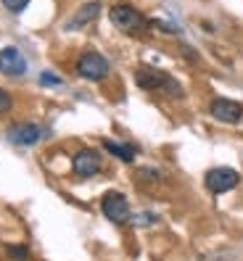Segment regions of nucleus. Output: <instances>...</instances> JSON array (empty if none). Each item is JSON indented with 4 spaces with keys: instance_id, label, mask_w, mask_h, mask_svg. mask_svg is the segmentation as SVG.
Returning <instances> with one entry per match:
<instances>
[{
    "instance_id": "f257e3e1",
    "label": "nucleus",
    "mask_w": 243,
    "mask_h": 261,
    "mask_svg": "<svg viewBox=\"0 0 243 261\" xmlns=\"http://www.w3.org/2000/svg\"><path fill=\"white\" fill-rule=\"evenodd\" d=\"M109 19H111V24L119 29V32H125V35H140L143 29L148 27V19L143 16L138 8H132L127 3L114 6L109 11Z\"/></svg>"
},
{
    "instance_id": "f03ea898",
    "label": "nucleus",
    "mask_w": 243,
    "mask_h": 261,
    "mask_svg": "<svg viewBox=\"0 0 243 261\" xmlns=\"http://www.w3.org/2000/svg\"><path fill=\"white\" fill-rule=\"evenodd\" d=\"M135 82L143 90H164V93H169L175 98L182 95V87L172 80V76L164 74V71H156V69H138L135 71Z\"/></svg>"
},
{
    "instance_id": "7ed1b4c3",
    "label": "nucleus",
    "mask_w": 243,
    "mask_h": 261,
    "mask_svg": "<svg viewBox=\"0 0 243 261\" xmlns=\"http://www.w3.org/2000/svg\"><path fill=\"white\" fill-rule=\"evenodd\" d=\"M77 74L85 76V80H90V82H101V80L109 76V61L95 50H87L77 61Z\"/></svg>"
},
{
    "instance_id": "20e7f679",
    "label": "nucleus",
    "mask_w": 243,
    "mask_h": 261,
    "mask_svg": "<svg viewBox=\"0 0 243 261\" xmlns=\"http://www.w3.org/2000/svg\"><path fill=\"white\" fill-rule=\"evenodd\" d=\"M101 208H103V217L114 222V224H125L130 219V203L127 198L116 193V190H109L103 198H101Z\"/></svg>"
},
{
    "instance_id": "39448f33",
    "label": "nucleus",
    "mask_w": 243,
    "mask_h": 261,
    "mask_svg": "<svg viewBox=\"0 0 243 261\" xmlns=\"http://www.w3.org/2000/svg\"><path fill=\"white\" fill-rule=\"evenodd\" d=\"M204 182H206V188L214 193V195H222V193H230L233 188H238L240 174L235 172V169L217 166V169H211V172H206Z\"/></svg>"
},
{
    "instance_id": "423d86ee",
    "label": "nucleus",
    "mask_w": 243,
    "mask_h": 261,
    "mask_svg": "<svg viewBox=\"0 0 243 261\" xmlns=\"http://www.w3.org/2000/svg\"><path fill=\"white\" fill-rule=\"evenodd\" d=\"M209 114L217 121H222V124H238L243 119V106L230 98H214L209 103Z\"/></svg>"
},
{
    "instance_id": "0eeeda50",
    "label": "nucleus",
    "mask_w": 243,
    "mask_h": 261,
    "mask_svg": "<svg viewBox=\"0 0 243 261\" xmlns=\"http://www.w3.org/2000/svg\"><path fill=\"white\" fill-rule=\"evenodd\" d=\"M101 156L93 150V148H82L74 153V159H71V172L77 174V177H95L101 172Z\"/></svg>"
},
{
    "instance_id": "6e6552de",
    "label": "nucleus",
    "mask_w": 243,
    "mask_h": 261,
    "mask_svg": "<svg viewBox=\"0 0 243 261\" xmlns=\"http://www.w3.org/2000/svg\"><path fill=\"white\" fill-rule=\"evenodd\" d=\"M40 137H42V129L37 124H32V121H21V124H13L8 129V143L11 145H19V148L35 145Z\"/></svg>"
},
{
    "instance_id": "1a4fd4ad",
    "label": "nucleus",
    "mask_w": 243,
    "mask_h": 261,
    "mask_svg": "<svg viewBox=\"0 0 243 261\" xmlns=\"http://www.w3.org/2000/svg\"><path fill=\"white\" fill-rule=\"evenodd\" d=\"M27 71V58L16 48H3L0 50V74L6 76H21Z\"/></svg>"
},
{
    "instance_id": "9d476101",
    "label": "nucleus",
    "mask_w": 243,
    "mask_h": 261,
    "mask_svg": "<svg viewBox=\"0 0 243 261\" xmlns=\"http://www.w3.org/2000/svg\"><path fill=\"white\" fill-rule=\"evenodd\" d=\"M101 13V3L98 0H93V3H85V6H80L77 8V13L71 16V21H66V32H77V29H82V27H87L90 21H95V16Z\"/></svg>"
},
{
    "instance_id": "9b49d317",
    "label": "nucleus",
    "mask_w": 243,
    "mask_h": 261,
    "mask_svg": "<svg viewBox=\"0 0 243 261\" xmlns=\"http://www.w3.org/2000/svg\"><path fill=\"white\" fill-rule=\"evenodd\" d=\"M103 145H106V150H109L111 156H116L119 161H125V164L135 161V148H132V145H127V143H116V140H103Z\"/></svg>"
},
{
    "instance_id": "f8f14e48",
    "label": "nucleus",
    "mask_w": 243,
    "mask_h": 261,
    "mask_svg": "<svg viewBox=\"0 0 243 261\" xmlns=\"http://www.w3.org/2000/svg\"><path fill=\"white\" fill-rule=\"evenodd\" d=\"M6 253H8L11 258H16V261H27V258H29L27 245H8V248H6Z\"/></svg>"
},
{
    "instance_id": "ddd939ff",
    "label": "nucleus",
    "mask_w": 243,
    "mask_h": 261,
    "mask_svg": "<svg viewBox=\"0 0 243 261\" xmlns=\"http://www.w3.org/2000/svg\"><path fill=\"white\" fill-rule=\"evenodd\" d=\"M3 6H6L11 13H21V11L29 6V0H3Z\"/></svg>"
},
{
    "instance_id": "4468645a",
    "label": "nucleus",
    "mask_w": 243,
    "mask_h": 261,
    "mask_svg": "<svg viewBox=\"0 0 243 261\" xmlns=\"http://www.w3.org/2000/svg\"><path fill=\"white\" fill-rule=\"evenodd\" d=\"M40 85H45V87H58L61 80H58L56 74H51V71H42V74H40Z\"/></svg>"
},
{
    "instance_id": "2eb2a0df",
    "label": "nucleus",
    "mask_w": 243,
    "mask_h": 261,
    "mask_svg": "<svg viewBox=\"0 0 243 261\" xmlns=\"http://www.w3.org/2000/svg\"><path fill=\"white\" fill-rule=\"evenodd\" d=\"M11 106H13V100H11V95L6 93L3 87H0V114H8L11 111Z\"/></svg>"
}]
</instances>
